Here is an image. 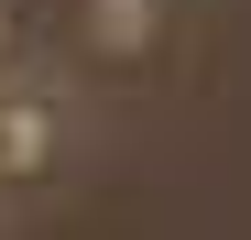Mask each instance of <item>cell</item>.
Masks as SVG:
<instances>
[{
  "mask_svg": "<svg viewBox=\"0 0 251 240\" xmlns=\"http://www.w3.org/2000/svg\"><path fill=\"white\" fill-rule=\"evenodd\" d=\"M66 98H44V88H33V98H0V175H44L55 164V142L44 131H66Z\"/></svg>",
  "mask_w": 251,
  "mask_h": 240,
  "instance_id": "1",
  "label": "cell"
},
{
  "mask_svg": "<svg viewBox=\"0 0 251 240\" xmlns=\"http://www.w3.org/2000/svg\"><path fill=\"white\" fill-rule=\"evenodd\" d=\"M22 33H33V0H0V66L22 55Z\"/></svg>",
  "mask_w": 251,
  "mask_h": 240,
  "instance_id": "2",
  "label": "cell"
}]
</instances>
